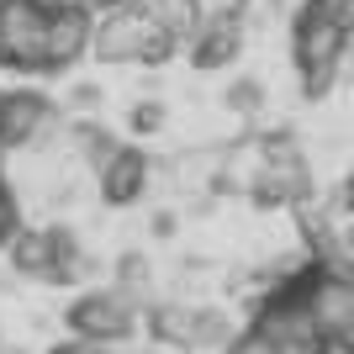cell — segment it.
I'll return each mask as SVG.
<instances>
[{"label":"cell","instance_id":"obj_9","mask_svg":"<svg viewBox=\"0 0 354 354\" xmlns=\"http://www.w3.org/2000/svg\"><path fill=\"white\" fill-rule=\"evenodd\" d=\"M238 53H243V0L227 6V11H207L201 32L185 43V59H191V69H201V74L227 69Z\"/></svg>","mask_w":354,"mask_h":354},{"label":"cell","instance_id":"obj_5","mask_svg":"<svg viewBox=\"0 0 354 354\" xmlns=\"http://www.w3.org/2000/svg\"><path fill=\"white\" fill-rule=\"evenodd\" d=\"M64 323H69V339H85V344H122L133 339L138 323H143V301H133L127 291L117 286H85L64 307Z\"/></svg>","mask_w":354,"mask_h":354},{"label":"cell","instance_id":"obj_27","mask_svg":"<svg viewBox=\"0 0 354 354\" xmlns=\"http://www.w3.org/2000/svg\"><path fill=\"white\" fill-rule=\"evenodd\" d=\"M0 101H6V90H0Z\"/></svg>","mask_w":354,"mask_h":354},{"label":"cell","instance_id":"obj_28","mask_svg":"<svg viewBox=\"0 0 354 354\" xmlns=\"http://www.w3.org/2000/svg\"><path fill=\"white\" fill-rule=\"evenodd\" d=\"M0 191H6V180H0Z\"/></svg>","mask_w":354,"mask_h":354},{"label":"cell","instance_id":"obj_29","mask_svg":"<svg viewBox=\"0 0 354 354\" xmlns=\"http://www.w3.org/2000/svg\"><path fill=\"white\" fill-rule=\"evenodd\" d=\"M0 349H6V344H0Z\"/></svg>","mask_w":354,"mask_h":354},{"label":"cell","instance_id":"obj_23","mask_svg":"<svg viewBox=\"0 0 354 354\" xmlns=\"http://www.w3.org/2000/svg\"><path fill=\"white\" fill-rule=\"evenodd\" d=\"M333 201H339V196H333ZM339 217H344V254L354 259V212L344 207V201H339Z\"/></svg>","mask_w":354,"mask_h":354},{"label":"cell","instance_id":"obj_13","mask_svg":"<svg viewBox=\"0 0 354 354\" xmlns=\"http://www.w3.org/2000/svg\"><path fill=\"white\" fill-rule=\"evenodd\" d=\"M138 6H143L175 43H191L196 32H201V21H207V6H201V0H138Z\"/></svg>","mask_w":354,"mask_h":354},{"label":"cell","instance_id":"obj_19","mask_svg":"<svg viewBox=\"0 0 354 354\" xmlns=\"http://www.w3.org/2000/svg\"><path fill=\"white\" fill-rule=\"evenodd\" d=\"M21 233V207L11 191H0V249H11V238Z\"/></svg>","mask_w":354,"mask_h":354},{"label":"cell","instance_id":"obj_7","mask_svg":"<svg viewBox=\"0 0 354 354\" xmlns=\"http://www.w3.org/2000/svg\"><path fill=\"white\" fill-rule=\"evenodd\" d=\"M307 307L323 328L333 354H354V265H312Z\"/></svg>","mask_w":354,"mask_h":354},{"label":"cell","instance_id":"obj_6","mask_svg":"<svg viewBox=\"0 0 354 354\" xmlns=\"http://www.w3.org/2000/svg\"><path fill=\"white\" fill-rule=\"evenodd\" d=\"M249 201L254 207H307L312 201V169L291 133H270L259 143V169L249 180Z\"/></svg>","mask_w":354,"mask_h":354},{"label":"cell","instance_id":"obj_21","mask_svg":"<svg viewBox=\"0 0 354 354\" xmlns=\"http://www.w3.org/2000/svg\"><path fill=\"white\" fill-rule=\"evenodd\" d=\"M48 354H111L106 344H85V339H64V344H53Z\"/></svg>","mask_w":354,"mask_h":354},{"label":"cell","instance_id":"obj_8","mask_svg":"<svg viewBox=\"0 0 354 354\" xmlns=\"http://www.w3.org/2000/svg\"><path fill=\"white\" fill-rule=\"evenodd\" d=\"M53 122H59V106L43 90H32V85L6 90V101H0V148H11V153L16 148H37Z\"/></svg>","mask_w":354,"mask_h":354},{"label":"cell","instance_id":"obj_24","mask_svg":"<svg viewBox=\"0 0 354 354\" xmlns=\"http://www.w3.org/2000/svg\"><path fill=\"white\" fill-rule=\"evenodd\" d=\"M101 101V85H74V106H95Z\"/></svg>","mask_w":354,"mask_h":354},{"label":"cell","instance_id":"obj_16","mask_svg":"<svg viewBox=\"0 0 354 354\" xmlns=\"http://www.w3.org/2000/svg\"><path fill=\"white\" fill-rule=\"evenodd\" d=\"M117 291H127L133 301H148V286H153V270H148V254L143 249H127L117 259V275H111Z\"/></svg>","mask_w":354,"mask_h":354},{"label":"cell","instance_id":"obj_26","mask_svg":"<svg viewBox=\"0 0 354 354\" xmlns=\"http://www.w3.org/2000/svg\"><path fill=\"white\" fill-rule=\"evenodd\" d=\"M153 233H159V238L175 233V212H159V217H153Z\"/></svg>","mask_w":354,"mask_h":354},{"label":"cell","instance_id":"obj_11","mask_svg":"<svg viewBox=\"0 0 354 354\" xmlns=\"http://www.w3.org/2000/svg\"><path fill=\"white\" fill-rule=\"evenodd\" d=\"M95 275V259L85 254V243L74 238V227L64 222H48V286H80Z\"/></svg>","mask_w":354,"mask_h":354},{"label":"cell","instance_id":"obj_20","mask_svg":"<svg viewBox=\"0 0 354 354\" xmlns=\"http://www.w3.org/2000/svg\"><path fill=\"white\" fill-rule=\"evenodd\" d=\"M222 354H275V344H270V339H259L254 328H243V333H238V339L227 344Z\"/></svg>","mask_w":354,"mask_h":354},{"label":"cell","instance_id":"obj_17","mask_svg":"<svg viewBox=\"0 0 354 354\" xmlns=\"http://www.w3.org/2000/svg\"><path fill=\"white\" fill-rule=\"evenodd\" d=\"M222 106H227L233 117L254 122L259 111H265V85H259L254 74H238V80H227V90H222Z\"/></svg>","mask_w":354,"mask_h":354},{"label":"cell","instance_id":"obj_10","mask_svg":"<svg viewBox=\"0 0 354 354\" xmlns=\"http://www.w3.org/2000/svg\"><path fill=\"white\" fill-rule=\"evenodd\" d=\"M148 175H153V159H148L143 148L127 143L117 159L95 175V180H101V201H106V207H117V212H122V207H138V201L148 196V185H153Z\"/></svg>","mask_w":354,"mask_h":354},{"label":"cell","instance_id":"obj_18","mask_svg":"<svg viewBox=\"0 0 354 354\" xmlns=\"http://www.w3.org/2000/svg\"><path fill=\"white\" fill-rule=\"evenodd\" d=\"M164 122H169V111H164V101H138L133 111H127V127H133L138 138H153V133H164Z\"/></svg>","mask_w":354,"mask_h":354},{"label":"cell","instance_id":"obj_12","mask_svg":"<svg viewBox=\"0 0 354 354\" xmlns=\"http://www.w3.org/2000/svg\"><path fill=\"white\" fill-rule=\"evenodd\" d=\"M148 333L164 344H175V349H196V333H201V307H175V301H164V307H148Z\"/></svg>","mask_w":354,"mask_h":354},{"label":"cell","instance_id":"obj_1","mask_svg":"<svg viewBox=\"0 0 354 354\" xmlns=\"http://www.w3.org/2000/svg\"><path fill=\"white\" fill-rule=\"evenodd\" d=\"M349 32L333 21L328 0H301L291 16V64H296V80H301V95L307 101H323L333 80L344 69V53H349Z\"/></svg>","mask_w":354,"mask_h":354},{"label":"cell","instance_id":"obj_25","mask_svg":"<svg viewBox=\"0 0 354 354\" xmlns=\"http://www.w3.org/2000/svg\"><path fill=\"white\" fill-rule=\"evenodd\" d=\"M339 201L354 212V164H349V175H344V185H339Z\"/></svg>","mask_w":354,"mask_h":354},{"label":"cell","instance_id":"obj_4","mask_svg":"<svg viewBox=\"0 0 354 354\" xmlns=\"http://www.w3.org/2000/svg\"><path fill=\"white\" fill-rule=\"evenodd\" d=\"M175 48L180 43L143 11V6H127V11H111V16L95 21L90 59H101V64H148V69H159V64H169Z\"/></svg>","mask_w":354,"mask_h":354},{"label":"cell","instance_id":"obj_14","mask_svg":"<svg viewBox=\"0 0 354 354\" xmlns=\"http://www.w3.org/2000/svg\"><path fill=\"white\" fill-rule=\"evenodd\" d=\"M69 133H74V153H80V159H85L95 175H101L106 164L117 159L122 148H127V143H117V133H111L106 122H74Z\"/></svg>","mask_w":354,"mask_h":354},{"label":"cell","instance_id":"obj_2","mask_svg":"<svg viewBox=\"0 0 354 354\" xmlns=\"http://www.w3.org/2000/svg\"><path fill=\"white\" fill-rule=\"evenodd\" d=\"M307 270H296L291 281L270 286V296L259 301V312H254V323H249L259 339L275 344V354H333V344L323 339V328H317V317L307 307Z\"/></svg>","mask_w":354,"mask_h":354},{"label":"cell","instance_id":"obj_15","mask_svg":"<svg viewBox=\"0 0 354 354\" xmlns=\"http://www.w3.org/2000/svg\"><path fill=\"white\" fill-rule=\"evenodd\" d=\"M11 270L16 275H32V281H43L48 275V227H21L11 238Z\"/></svg>","mask_w":354,"mask_h":354},{"label":"cell","instance_id":"obj_3","mask_svg":"<svg viewBox=\"0 0 354 354\" xmlns=\"http://www.w3.org/2000/svg\"><path fill=\"white\" fill-rule=\"evenodd\" d=\"M0 69L53 74V0H0Z\"/></svg>","mask_w":354,"mask_h":354},{"label":"cell","instance_id":"obj_22","mask_svg":"<svg viewBox=\"0 0 354 354\" xmlns=\"http://www.w3.org/2000/svg\"><path fill=\"white\" fill-rule=\"evenodd\" d=\"M80 6H85V11L101 21V16H111V11H127V6H138V0H80Z\"/></svg>","mask_w":354,"mask_h":354}]
</instances>
